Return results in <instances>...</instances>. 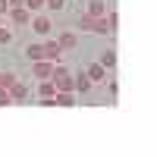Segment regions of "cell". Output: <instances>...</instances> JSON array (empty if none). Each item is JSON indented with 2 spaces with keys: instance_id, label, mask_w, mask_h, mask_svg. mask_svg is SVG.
<instances>
[{
  "instance_id": "6da1fadb",
  "label": "cell",
  "mask_w": 157,
  "mask_h": 157,
  "mask_svg": "<svg viewBox=\"0 0 157 157\" xmlns=\"http://www.w3.org/2000/svg\"><path fill=\"white\" fill-rule=\"evenodd\" d=\"M78 29H82V32H94V35H107L110 25H107L104 16H88V13H85V16L78 19Z\"/></svg>"
},
{
  "instance_id": "8fae6325",
  "label": "cell",
  "mask_w": 157,
  "mask_h": 157,
  "mask_svg": "<svg viewBox=\"0 0 157 157\" xmlns=\"http://www.w3.org/2000/svg\"><path fill=\"white\" fill-rule=\"evenodd\" d=\"M107 6H104V0H88V16H104Z\"/></svg>"
},
{
  "instance_id": "ac0fdd59",
  "label": "cell",
  "mask_w": 157,
  "mask_h": 157,
  "mask_svg": "<svg viewBox=\"0 0 157 157\" xmlns=\"http://www.w3.org/2000/svg\"><path fill=\"white\" fill-rule=\"evenodd\" d=\"M13 104V94H10V88H0V107H10Z\"/></svg>"
},
{
  "instance_id": "d6986e66",
  "label": "cell",
  "mask_w": 157,
  "mask_h": 157,
  "mask_svg": "<svg viewBox=\"0 0 157 157\" xmlns=\"http://www.w3.org/2000/svg\"><path fill=\"white\" fill-rule=\"evenodd\" d=\"M44 6H47V10H63V6H66V0H44Z\"/></svg>"
},
{
  "instance_id": "7a4b0ae2",
  "label": "cell",
  "mask_w": 157,
  "mask_h": 157,
  "mask_svg": "<svg viewBox=\"0 0 157 157\" xmlns=\"http://www.w3.org/2000/svg\"><path fill=\"white\" fill-rule=\"evenodd\" d=\"M29 25H32V32H35V35H44V38L54 32V22H50V16H47L44 10H41V13H35V16L29 19Z\"/></svg>"
},
{
  "instance_id": "7c38bea8",
  "label": "cell",
  "mask_w": 157,
  "mask_h": 157,
  "mask_svg": "<svg viewBox=\"0 0 157 157\" xmlns=\"http://www.w3.org/2000/svg\"><path fill=\"white\" fill-rule=\"evenodd\" d=\"M25 54H29L32 63H35V60H44V47H41V44H29V47H25Z\"/></svg>"
},
{
  "instance_id": "52a82bcc",
  "label": "cell",
  "mask_w": 157,
  "mask_h": 157,
  "mask_svg": "<svg viewBox=\"0 0 157 157\" xmlns=\"http://www.w3.org/2000/svg\"><path fill=\"white\" fill-rule=\"evenodd\" d=\"M41 47H44V60H50V63H57V60L63 57V50H60V44H57V41H44Z\"/></svg>"
},
{
  "instance_id": "8992f818",
  "label": "cell",
  "mask_w": 157,
  "mask_h": 157,
  "mask_svg": "<svg viewBox=\"0 0 157 157\" xmlns=\"http://www.w3.org/2000/svg\"><path fill=\"white\" fill-rule=\"evenodd\" d=\"M57 44H60L63 54H69V50H75L78 38H75V32H63V35H57Z\"/></svg>"
},
{
  "instance_id": "3957f363",
  "label": "cell",
  "mask_w": 157,
  "mask_h": 157,
  "mask_svg": "<svg viewBox=\"0 0 157 157\" xmlns=\"http://www.w3.org/2000/svg\"><path fill=\"white\" fill-rule=\"evenodd\" d=\"M54 94H57V85L50 82V78H41V85H38V98H41V104H54Z\"/></svg>"
},
{
  "instance_id": "5bb4252c",
  "label": "cell",
  "mask_w": 157,
  "mask_h": 157,
  "mask_svg": "<svg viewBox=\"0 0 157 157\" xmlns=\"http://www.w3.org/2000/svg\"><path fill=\"white\" fill-rule=\"evenodd\" d=\"M101 66H104V69H113V66H116V50H107V54L101 57Z\"/></svg>"
},
{
  "instance_id": "5b68a950",
  "label": "cell",
  "mask_w": 157,
  "mask_h": 157,
  "mask_svg": "<svg viewBox=\"0 0 157 157\" xmlns=\"http://www.w3.org/2000/svg\"><path fill=\"white\" fill-rule=\"evenodd\" d=\"M6 16H10V22L16 25V29H19V25H29V19H32V13L25 10V6H13V10L6 13Z\"/></svg>"
},
{
  "instance_id": "9a60e30c",
  "label": "cell",
  "mask_w": 157,
  "mask_h": 157,
  "mask_svg": "<svg viewBox=\"0 0 157 157\" xmlns=\"http://www.w3.org/2000/svg\"><path fill=\"white\" fill-rule=\"evenodd\" d=\"M22 6L29 10V13H41L44 10V0H22Z\"/></svg>"
},
{
  "instance_id": "277c9868",
  "label": "cell",
  "mask_w": 157,
  "mask_h": 157,
  "mask_svg": "<svg viewBox=\"0 0 157 157\" xmlns=\"http://www.w3.org/2000/svg\"><path fill=\"white\" fill-rule=\"evenodd\" d=\"M32 75L38 78V82H41V78H50V75H54V63H50V60H35Z\"/></svg>"
},
{
  "instance_id": "2e32d148",
  "label": "cell",
  "mask_w": 157,
  "mask_h": 157,
  "mask_svg": "<svg viewBox=\"0 0 157 157\" xmlns=\"http://www.w3.org/2000/svg\"><path fill=\"white\" fill-rule=\"evenodd\" d=\"M16 85V75L13 72H0V88H13Z\"/></svg>"
},
{
  "instance_id": "9c48e42d",
  "label": "cell",
  "mask_w": 157,
  "mask_h": 157,
  "mask_svg": "<svg viewBox=\"0 0 157 157\" xmlns=\"http://www.w3.org/2000/svg\"><path fill=\"white\" fill-rule=\"evenodd\" d=\"M10 94H13V104H22V101H25V94H29V88H25L22 82H16V85L10 88Z\"/></svg>"
},
{
  "instance_id": "4fadbf2b",
  "label": "cell",
  "mask_w": 157,
  "mask_h": 157,
  "mask_svg": "<svg viewBox=\"0 0 157 157\" xmlns=\"http://www.w3.org/2000/svg\"><path fill=\"white\" fill-rule=\"evenodd\" d=\"M72 88H78V91H88V88H91V78H88L85 72H82V75H75V78H72Z\"/></svg>"
},
{
  "instance_id": "30bf717a",
  "label": "cell",
  "mask_w": 157,
  "mask_h": 157,
  "mask_svg": "<svg viewBox=\"0 0 157 157\" xmlns=\"http://www.w3.org/2000/svg\"><path fill=\"white\" fill-rule=\"evenodd\" d=\"M54 104H60V107H72L75 98L69 94V91H57V94H54Z\"/></svg>"
},
{
  "instance_id": "ffe728a7",
  "label": "cell",
  "mask_w": 157,
  "mask_h": 157,
  "mask_svg": "<svg viewBox=\"0 0 157 157\" xmlns=\"http://www.w3.org/2000/svg\"><path fill=\"white\" fill-rule=\"evenodd\" d=\"M6 13H10V3H6V0H0V16H6Z\"/></svg>"
},
{
  "instance_id": "ba28073f",
  "label": "cell",
  "mask_w": 157,
  "mask_h": 157,
  "mask_svg": "<svg viewBox=\"0 0 157 157\" xmlns=\"http://www.w3.org/2000/svg\"><path fill=\"white\" fill-rule=\"evenodd\" d=\"M85 75L91 78V82H104V78H107V69H104L101 63H91V66L85 69Z\"/></svg>"
},
{
  "instance_id": "e0dca14e",
  "label": "cell",
  "mask_w": 157,
  "mask_h": 157,
  "mask_svg": "<svg viewBox=\"0 0 157 157\" xmlns=\"http://www.w3.org/2000/svg\"><path fill=\"white\" fill-rule=\"evenodd\" d=\"M13 41V29L10 25H0V44H10Z\"/></svg>"
},
{
  "instance_id": "44dd1931",
  "label": "cell",
  "mask_w": 157,
  "mask_h": 157,
  "mask_svg": "<svg viewBox=\"0 0 157 157\" xmlns=\"http://www.w3.org/2000/svg\"><path fill=\"white\" fill-rule=\"evenodd\" d=\"M6 3H10V10H13V6H22V0H6Z\"/></svg>"
}]
</instances>
